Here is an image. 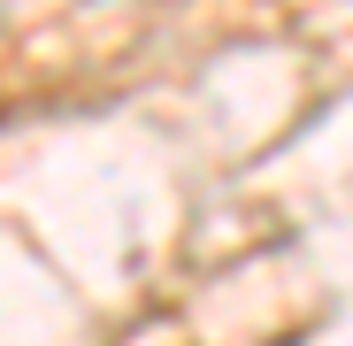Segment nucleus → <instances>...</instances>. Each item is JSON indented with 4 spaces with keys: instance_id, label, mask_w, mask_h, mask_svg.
<instances>
[]
</instances>
